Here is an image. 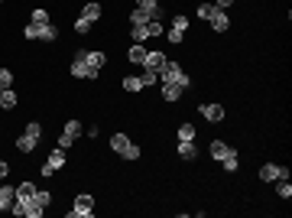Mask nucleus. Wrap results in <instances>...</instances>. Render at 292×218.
I'll return each mask as SVG.
<instances>
[{"label":"nucleus","mask_w":292,"mask_h":218,"mask_svg":"<svg viewBox=\"0 0 292 218\" xmlns=\"http://www.w3.org/2000/svg\"><path fill=\"white\" fill-rule=\"evenodd\" d=\"M111 150H114V153H120L123 160H140V147H137V143H130V137H127V134H114V137H111Z\"/></svg>","instance_id":"1"},{"label":"nucleus","mask_w":292,"mask_h":218,"mask_svg":"<svg viewBox=\"0 0 292 218\" xmlns=\"http://www.w3.org/2000/svg\"><path fill=\"white\" fill-rule=\"evenodd\" d=\"M159 82H172V85H179L182 91L189 88V75H185L182 65H175V62H166V65H163V72H159Z\"/></svg>","instance_id":"2"},{"label":"nucleus","mask_w":292,"mask_h":218,"mask_svg":"<svg viewBox=\"0 0 292 218\" xmlns=\"http://www.w3.org/2000/svg\"><path fill=\"white\" fill-rule=\"evenodd\" d=\"M23 33H26V39H42V42H56V36H59V30L52 23H46V26L30 23V26H23Z\"/></svg>","instance_id":"3"},{"label":"nucleus","mask_w":292,"mask_h":218,"mask_svg":"<svg viewBox=\"0 0 292 218\" xmlns=\"http://www.w3.org/2000/svg\"><path fill=\"white\" fill-rule=\"evenodd\" d=\"M94 215V196H78L75 208H68V218H88Z\"/></svg>","instance_id":"4"},{"label":"nucleus","mask_w":292,"mask_h":218,"mask_svg":"<svg viewBox=\"0 0 292 218\" xmlns=\"http://www.w3.org/2000/svg\"><path fill=\"white\" fill-rule=\"evenodd\" d=\"M260 179L263 182H276V179H289V169L286 166H276V163H267L260 169Z\"/></svg>","instance_id":"5"},{"label":"nucleus","mask_w":292,"mask_h":218,"mask_svg":"<svg viewBox=\"0 0 292 218\" xmlns=\"http://www.w3.org/2000/svg\"><path fill=\"white\" fill-rule=\"evenodd\" d=\"M62 166H65V150L59 147V150L52 153L46 163H42V176H52V173H56V169H62Z\"/></svg>","instance_id":"6"},{"label":"nucleus","mask_w":292,"mask_h":218,"mask_svg":"<svg viewBox=\"0 0 292 218\" xmlns=\"http://www.w3.org/2000/svg\"><path fill=\"white\" fill-rule=\"evenodd\" d=\"M78 130H82V127H78V120H68V124H65V130H62V137H59V147H62V150H65V147H72V143H75Z\"/></svg>","instance_id":"7"},{"label":"nucleus","mask_w":292,"mask_h":218,"mask_svg":"<svg viewBox=\"0 0 292 218\" xmlns=\"http://www.w3.org/2000/svg\"><path fill=\"white\" fill-rule=\"evenodd\" d=\"M208 23H211V30H215V33H224L227 26H231V20H227V13H224V10H218V7H215V10H211Z\"/></svg>","instance_id":"8"},{"label":"nucleus","mask_w":292,"mask_h":218,"mask_svg":"<svg viewBox=\"0 0 292 218\" xmlns=\"http://www.w3.org/2000/svg\"><path fill=\"white\" fill-rule=\"evenodd\" d=\"M78 59H82V62H88L94 68V72H101V65H104V52H91V49H82L78 52Z\"/></svg>","instance_id":"9"},{"label":"nucleus","mask_w":292,"mask_h":218,"mask_svg":"<svg viewBox=\"0 0 292 218\" xmlns=\"http://www.w3.org/2000/svg\"><path fill=\"white\" fill-rule=\"evenodd\" d=\"M166 62H169V59H166L163 52H146V59H143V65L149 68V72H163Z\"/></svg>","instance_id":"10"},{"label":"nucleus","mask_w":292,"mask_h":218,"mask_svg":"<svg viewBox=\"0 0 292 218\" xmlns=\"http://www.w3.org/2000/svg\"><path fill=\"white\" fill-rule=\"evenodd\" d=\"M201 117H205V120H215V124H218V120H224V108H221V104H201Z\"/></svg>","instance_id":"11"},{"label":"nucleus","mask_w":292,"mask_h":218,"mask_svg":"<svg viewBox=\"0 0 292 218\" xmlns=\"http://www.w3.org/2000/svg\"><path fill=\"white\" fill-rule=\"evenodd\" d=\"M185 30H189V20H185V16H175V23H172V30H169V42H182Z\"/></svg>","instance_id":"12"},{"label":"nucleus","mask_w":292,"mask_h":218,"mask_svg":"<svg viewBox=\"0 0 292 218\" xmlns=\"http://www.w3.org/2000/svg\"><path fill=\"white\" fill-rule=\"evenodd\" d=\"M72 75L75 78H97V72L88 62H82V59H75V62H72Z\"/></svg>","instance_id":"13"},{"label":"nucleus","mask_w":292,"mask_h":218,"mask_svg":"<svg viewBox=\"0 0 292 218\" xmlns=\"http://www.w3.org/2000/svg\"><path fill=\"white\" fill-rule=\"evenodd\" d=\"M13 199H16V189H13V186H4V182H0V212H7V208L13 205Z\"/></svg>","instance_id":"14"},{"label":"nucleus","mask_w":292,"mask_h":218,"mask_svg":"<svg viewBox=\"0 0 292 218\" xmlns=\"http://www.w3.org/2000/svg\"><path fill=\"white\" fill-rule=\"evenodd\" d=\"M208 153H211V160H224V156H231L234 150H231V147H227L224 140H215V143L208 147Z\"/></svg>","instance_id":"15"},{"label":"nucleus","mask_w":292,"mask_h":218,"mask_svg":"<svg viewBox=\"0 0 292 218\" xmlns=\"http://www.w3.org/2000/svg\"><path fill=\"white\" fill-rule=\"evenodd\" d=\"M137 7L149 13V20H159V16H163V10H159V4H156V0H137Z\"/></svg>","instance_id":"16"},{"label":"nucleus","mask_w":292,"mask_h":218,"mask_svg":"<svg viewBox=\"0 0 292 218\" xmlns=\"http://www.w3.org/2000/svg\"><path fill=\"white\" fill-rule=\"evenodd\" d=\"M146 46H143V42H134V46H130V52H127V56H130V62H137V65H143V59H146Z\"/></svg>","instance_id":"17"},{"label":"nucleus","mask_w":292,"mask_h":218,"mask_svg":"<svg viewBox=\"0 0 292 218\" xmlns=\"http://www.w3.org/2000/svg\"><path fill=\"white\" fill-rule=\"evenodd\" d=\"M36 143H39V137H30V134H23L20 140H16V150H20V153H33V150H36Z\"/></svg>","instance_id":"18"},{"label":"nucleus","mask_w":292,"mask_h":218,"mask_svg":"<svg viewBox=\"0 0 292 218\" xmlns=\"http://www.w3.org/2000/svg\"><path fill=\"white\" fill-rule=\"evenodd\" d=\"M179 156H182V160H195V156H198L195 140H179Z\"/></svg>","instance_id":"19"},{"label":"nucleus","mask_w":292,"mask_h":218,"mask_svg":"<svg viewBox=\"0 0 292 218\" xmlns=\"http://www.w3.org/2000/svg\"><path fill=\"white\" fill-rule=\"evenodd\" d=\"M159 85H163V98H166V101H179V98H182V88H179V85H172V82H159Z\"/></svg>","instance_id":"20"},{"label":"nucleus","mask_w":292,"mask_h":218,"mask_svg":"<svg viewBox=\"0 0 292 218\" xmlns=\"http://www.w3.org/2000/svg\"><path fill=\"white\" fill-rule=\"evenodd\" d=\"M82 16H85V20H97V16H101V4H94V0H88V4H85V10H82Z\"/></svg>","instance_id":"21"},{"label":"nucleus","mask_w":292,"mask_h":218,"mask_svg":"<svg viewBox=\"0 0 292 218\" xmlns=\"http://www.w3.org/2000/svg\"><path fill=\"white\" fill-rule=\"evenodd\" d=\"M0 108H7V111L16 108V94H13L10 88H4V91H0Z\"/></svg>","instance_id":"22"},{"label":"nucleus","mask_w":292,"mask_h":218,"mask_svg":"<svg viewBox=\"0 0 292 218\" xmlns=\"http://www.w3.org/2000/svg\"><path fill=\"white\" fill-rule=\"evenodd\" d=\"M36 196V186H33V182H20V186H16V199H33Z\"/></svg>","instance_id":"23"},{"label":"nucleus","mask_w":292,"mask_h":218,"mask_svg":"<svg viewBox=\"0 0 292 218\" xmlns=\"http://www.w3.org/2000/svg\"><path fill=\"white\" fill-rule=\"evenodd\" d=\"M30 23H36V26H46V23H52V20H49V13L42 10V7H36V10H33V16H30Z\"/></svg>","instance_id":"24"},{"label":"nucleus","mask_w":292,"mask_h":218,"mask_svg":"<svg viewBox=\"0 0 292 218\" xmlns=\"http://www.w3.org/2000/svg\"><path fill=\"white\" fill-rule=\"evenodd\" d=\"M123 88H127V91H143V82H140V75H127V78H123Z\"/></svg>","instance_id":"25"},{"label":"nucleus","mask_w":292,"mask_h":218,"mask_svg":"<svg viewBox=\"0 0 292 218\" xmlns=\"http://www.w3.org/2000/svg\"><path fill=\"white\" fill-rule=\"evenodd\" d=\"M134 30V42H143V39H149V26L146 23H140V26H130Z\"/></svg>","instance_id":"26"},{"label":"nucleus","mask_w":292,"mask_h":218,"mask_svg":"<svg viewBox=\"0 0 292 218\" xmlns=\"http://www.w3.org/2000/svg\"><path fill=\"white\" fill-rule=\"evenodd\" d=\"M130 23H134V26L149 23V13H146V10H140V7H134V13H130Z\"/></svg>","instance_id":"27"},{"label":"nucleus","mask_w":292,"mask_h":218,"mask_svg":"<svg viewBox=\"0 0 292 218\" xmlns=\"http://www.w3.org/2000/svg\"><path fill=\"white\" fill-rule=\"evenodd\" d=\"M276 192H279V199H292V186H289V179H276Z\"/></svg>","instance_id":"28"},{"label":"nucleus","mask_w":292,"mask_h":218,"mask_svg":"<svg viewBox=\"0 0 292 218\" xmlns=\"http://www.w3.org/2000/svg\"><path fill=\"white\" fill-rule=\"evenodd\" d=\"M140 82H143V88H149V85H156V82H159V72H149V68H146V72L140 75Z\"/></svg>","instance_id":"29"},{"label":"nucleus","mask_w":292,"mask_h":218,"mask_svg":"<svg viewBox=\"0 0 292 218\" xmlns=\"http://www.w3.org/2000/svg\"><path fill=\"white\" fill-rule=\"evenodd\" d=\"M13 85V72L10 68H0V88H10Z\"/></svg>","instance_id":"30"},{"label":"nucleus","mask_w":292,"mask_h":218,"mask_svg":"<svg viewBox=\"0 0 292 218\" xmlns=\"http://www.w3.org/2000/svg\"><path fill=\"white\" fill-rule=\"evenodd\" d=\"M179 140H195V127L192 124H182L179 127Z\"/></svg>","instance_id":"31"},{"label":"nucleus","mask_w":292,"mask_h":218,"mask_svg":"<svg viewBox=\"0 0 292 218\" xmlns=\"http://www.w3.org/2000/svg\"><path fill=\"white\" fill-rule=\"evenodd\" d=\"M33 202H36L39 208H46V205L52 202V196H49V192H39V189H36V196H33Z\"/></svg>","instance_id":"32"},{"label":"nucleus","mask_w":292,"mask_h":218,"mask_svg":"<svg viewBox=\"0 0 292 218\" xmlns=\"http://www.w3.org/2000/svg\"><path fill=\"white\" fill-rule=\"evenodd\" d=\"M91 20H85V16H78V20H75V33H88V30H91Z\"/></svg>","instance_id":"33"},{"label":"nucleus","mask_w":292,"mask_h":218,"mask_svg":"<svg viewBox=\"0 0 292 218\" xmlns=\"http://www.w3.org/2000/svg\"><path fill=\"white\" fill-rule=\"evenodd\" d=\"M221 163H224V169H227V173H237V153L224 156V160H221Z\"/></svg>","instance_id":"34"},{"label":"nucleus","mask_w":292,"mask_h":218,"mask_svg":"<svg viewBox=\"0 0 292 218\" xmlns=\"http://www.w3.org/2000/svg\"><path fill=\"white\" fill-rule=\"evenodd\" d=\"M211 10H215V4H201V7H198V16H201V20H208Z\"/></svg>","instance_id":"35"},{"label":"nucleus","mask_w":292,"mask_h":218,"mask_svg":"<svg viewBox=\"0 0 292 218\" xmlns=\"http://www.w3.org/2000/svg\"><path fill=\"white\" fill-rule=\"evenodd\" d=\"M26 134H30V137H39V134H42V127L36 124V120H33V124H26Z\"/></svg>","instance_id":"36"},{"label":"nucleus","mask_w":292,"mask_h":218,"mask_svg":"<svg viewBox=\"0 0 292 218\" xmlns=\"http://www.w3.org/2000/svg\"><path fill=\"white\" fill-rule=\"evenodd\" d=\"M231 4H234V0H215V7H218V10H227Z\"/></svg>","instance_id":"37"},{"label":"nucleus","mask_w":292,"mask_h":218,"mask_svg":"<svg viewBox=\"0 0 292 218\" xmlns=\"http://www.w3.org/2000/svg\"><path fill=\"white\" fill-rule=\"evenodd\" d=\"M7 173H10V166H7V163H4V160H0V179H4V176H7Z\"/></svg>","instance_id":"38"},{"label":"nucleus","mask_w":292,"mask_h":218,"mask_svg":"<svg viewBox=\"0 0 292 218\" xmlns=\"http://www.w3.org/2000/svg\"><path fill=\"white\" fill-rule=\"evenodd\" d=\"M0 91H4V88H0Z\"/></svg>","instance_id":"39"}]
</instances>
